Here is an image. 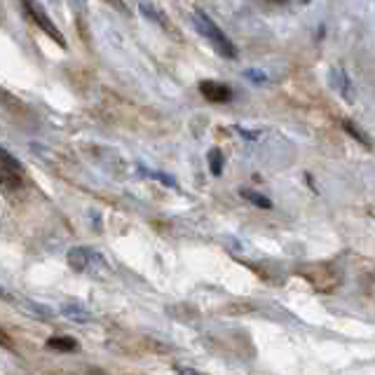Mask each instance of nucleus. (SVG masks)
Segmentation results:
<instances>
[{"label":"nucleus","instance_id":"13","mask_svg":"<svg viewBox=\"0 0 375 375\" xmlns=\"http://www.w3.org/2000/svg\"><path fill=\"white\" fill-rule=\"evenodd\" d=\"M139 10H141V15L148 17L150 22H155V24H160V26H164V24H167V22H164V17L160 15V12H157L155 8H153L150 3H141V5H139Z\"/></svg>","mask_w":375,"mask_h":375},{"label":"nucleus","instance_id":"10","mask_svg":"<svg viewBox=\"0 0 375 375\" xmlns=\"http://www.w3.org/2000/svg\"><path fill=\"white\" fill-rule=\"evenodd\" d=\"M343 129H345L347 134H350L352 139H357L359 143L364 146V148H371V139L366 136V132L361 129V127H357L354 122H350V120H345V122H343Z\"/></svg>","mask_w":375,"mask_h":375},{"label":"nucleus","instance_id":"1","mask_svg":"<svg viewBox=\"0 0 375 375\" xmlns=\"http://www.w3.org/2000/svg\"><path fill=\"white\" fill-rule=\"evenodd\" d=\"M192 24H195V29L202 33V36L209 40L213 47H216L220 55L227 57V59H237V47H234L232 40L218 29L216 22H211L209 15H204L202 10H195V15H192Z\"/></svg>","mask_w":375,"mask_h":375},{"label":"nucleus","instance_id":"4","mask_svg":"<svg viewBox=\"0 0 375 375\" xmlns=\"http://www.w3.org/2000/svg\"><path fill=\"white\" fill-rule=\"evenodd\" d=\"M0 160H3V185H5V188H17L19 183H22V171H24V167L19 164L8 150L0 153Z\"/></svg>","mask_w":375,"mask_h":375},{"label":"nucleus","instance_id":"2","mask_svg":"<svg viewBox=\"0 0 375 375\" xmlns=\"http://www.w3.org/2000/svg\"><path fill=\"white\" fill-rule=\"evenodd\" d=\"M24 8H26V12L31 15L33 22H36V26H40V29H43L47 36L55 40L59 47H64V50H66V38H64V33L57 29L55 22L50 19V15L45 12L43 5H40L38 0H24Z\"/></svg>","mask_w":375,"mask_h":375},{"label":"nucleus","instance_id":"11","mask_svg":"<svg viewBox=\"0 0 375 375\" xmlns=\"http://www.w3.org/2000/svg\"><path fill=\"white\" fill-rule=\"evenodd\" d=\"M242 197L246 202H251L253 206H258V209H272V202L267 199L265 195H258V192L253 190H242Z\"/></svg>","mask_w":375,"mask_h":375},{"label":"nucleus","instance_id":"14","mask_svg":"<svg viewBox=\"0 0 375 375\" xmlns=\"http://www.w3.org/2000/svg\"><path fill=\"white\" fill-rule=\"evenodd\" d=\"M244 76L251 80V83H256V85H265L267 83V76L263 71H256V69H249V71H244Z\"/></svg>","mask_w":375,"mask_h":375},{"label":"nucleus","instance_id":"8","mask_svg":"<svg viewBox=\"0 0 375 375\" xmlns=\"http://www.w3.org/2000/svg\"><path fill=\"white\" fill-rule=\"evenodd\" d=\"M333 85L338 87V92L345 97V101H354V90H352V85H350V78L345 76L343 69H338V71H333Z\"/></svg>","mask_w":375,"mask_h":375},{"label":"nucleus","instance_id":"6","mask_svg":"<svg viewBox=\"0 0 375 375\" xmlns=\"http://www.w3.org/2000/svg\"><path fill=\"white\" fill-rule=\"evenodd\" d=\"M62 314L69 321H76V324H90V321H92V314L87 312L80 303H64L62 305Z\"/></svg>","mask_w":375,"mask_h":375},{"label":"nucleus","instance_id":"3","mask_svg":"<svg viewBox=\"0 0 375 375\" xmlns=\"http://www.w3.org/2000/svg\"><path fill=\"white\" fill-rule=\"evenodd\" d=\"M199 92L206 101H213V104H227L232 101V90L223 83H216V80H204L199 83Z\"/></svg>","mask_w":375,"mask_h":375},{"label":"nucleus","instance_id":"7","mask_svg":"<svg viewBox=\"0 0 375 375\" xmlns=\"http://www.w3.org/2000/svg\"><path fill=\"white\" fill-rule=\"evenodd\" d=\"M15 307H22L26 314L36 319H50L52 317V310H47L45 305L40 303H33V300H26V298H15Z\"/></svg>","mask_w":375,"mask_h":375},{"label":"nucleus","instance_id":"9","mask_svg":"<svg viewBox=\"0 0 375 375\" xmlns=\"http://www.w3.org/2000/svg\"><path fill=\"white\" fill-rule=\"evenodd\" d=\"M47 345L52 347V350L57 352H73L78 350V340L73 336H52L50 340H47Z\"/></svg>","mask_w":375,"mask_h":375},{"label":"nucleus","instance_id":"16","mask_svg":"<svg viewBox=\"0 0 375 375\" xmlns=\"http://www.w3.org/2000/svg\"><path fill=\"white\" fill-rule=\"evenodd\" d=\"M237 132H239V136H244V139H258V134H260V132H249V129H242V127H237Z\"/></svg>","mask_w":375,"mask_h":375},{"label":"nucleus","instance_id":"12","mask_svg":"<svg viewBox=\"0 0 375 375\" xmlns=\"http://www.w3.org/2000/svg\"><path fill=\"white\" fill-rule=\"evenodd\" d=\"M209 169H211L213 176H220V174H223V153H220L218 148L209 150Z\"/></svg>","mask_w":375,"mask_h":375},{"label":"nucleus","instance_id":"15","mask_svg":"<svg viewBox=\"0 0 375 375\" xmlns=\"http://www.w3.org/2000/svg\"><path fill=\"white\" fill-rule=\"evenodd\" d=\"M71 5H73V10L80 12V15L87 12V0H71Z\"/></svg>","mask_w":375,"mask_h":375},{"label":"nucleus","instance_id":"5","mask_svg":"<svg viewBox=\"0 0 375 375\" xmlns=\"http://www.w3.org/2000/svg\"><path fill=\"white\" fill-rule=\"evenodd\" d=\"M94 256H97V253L90 251L87 246H73L66 258H69V265L73 272H90Z\"/></svg>","mask_w":375,"mask_h":375}]
</instances>
